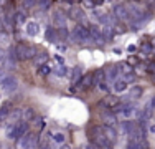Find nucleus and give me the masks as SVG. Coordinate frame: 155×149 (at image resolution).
<instances>
[{
    "label": "nucleus",
    "instance_id": "obj_1",
    "mask_svg": "<svg viewBox=\"0 0 155 149\" xmlns=\"http://www.w3.org/2000/svg\"><path fill=\"white\" fill-rule=\"evenodd\" d=\"M28 129H30L28 121L20 119V121H17V123H12V126H8V128H7V137H8V139H15L17 141L20 136L27 134Z\"/></svg>",
    "mask_w": 155,
    "mask_h": 149
},
{
    "label": "nucleus",
    "instance_id": "obj_2",
    "mask_svg": "<svg viewBox=\"0 0 155 149\" xmlns=\"http://www.w3.org/2000/svg\"><path fill=\"white\" fill-rule=\"evenodd\" d=\"M15 57L17 60H31L36 57V48L28 43H18L15 47Z\"/></svg>",
    "mask_w": 155,
    "mask_h": 149
},
{
    "label": "nucleus",
    "instance_id": "obj_3",
    "mask_svg": "<svg viewBox=\"0 0 155 149\" xmlns=\"http://www.w3.org/2000/svg\"><path fill=\"white\" fill-rule=\"evenodd\" d=\"M71 40L76 43H87V42H93L89 35V30L83 25H76L71 32Z\"/></svg>",
    "mask_w": 155,
    "mask_h": 149
},
{
    "label": "nucleus",
    "instance_id": "obj_4",
    "mask_svg": "<svg viewBox=\"0 0 155 149\" xmlns=\"http://www.w3.org/2000/svg\"><path fill=\"white\" fill-rule=\"evenodd\" d=\"M112 13H114V17H116L117 20H120V22H129L132 18L129 9L124 7V5H120V3H117V5L112 7Z\"/></svg>",
    "mask_w": 155,
    "mask_h": 149
},
{
    "label": "nucleus",
    "instance_id": "obj_5",
    "mask_svg": "<svg viewBox=\"0 0 155 149\" xmlns=\"http://www.w3.org/2000/svg\"><path fill=\"white\" fill-rule=\"evenodd\" d=\"M127 149H149L145 137H129Z\"/></svg>",
    "mask_w": 155,
    "mask_h": 149
},
{
    "label": "nucleus",
    "instance_id": "obj_6",
    "mask_svg": "<svg viewBox=\"0 0 155 149\" xmlns=\"http://www.w3.org/2000/svg\"><path fill=\"white\" fill-rule=\"evenodd\" d=\"M101 121L104 123V126H110V128H114V126L117 124V116H116V113H112V111L104 109L101 113Z\"/></svg>",
    "mask_w": 155,
    "mask_h": 149
},
{
    "label": "nucleus",
    "instance_id": "obj_7",
    "mask_svg": "<svg viewBox=\"0 0 155 149\" xmlns=\"http://www.w3.org/2000/svg\"><path fill=\"white\" fill-rule=\"evenodd\" d=\"M0 86L5 89L7 93H13L18 86V81H17V78H13V76H5L0 81Z\"/></svg>",
    "mask_w": 155,
    "mask_h": 149
},
{
    "label": "nucleus",
    "instance_id": "obj_8",
    "mask_svg": "<svg viewBox=\"0 0 155 149\" xmlns=\"http://www.w3.org/2000/svg\"><path fill=\"white\" fill-rule=\"evenodd\" d=\"M78 89H89V88H93L94 85H93V73H86V74H83V76L78 80Z\"/></svg>",
    "mask_w": 155,
    "mask_h": 149
},
{
    "label": "nucleus",
    "instance_id": "obj_9",
    "mask_svg": "<svg viewBox=\"0 0 155 149\" xmlns=\"http://www.w3.org/2000/svg\"><path fill=\"white\" fill-rule=\"evenodd\" d=\"M66 23H68V18H66V15L61 12V10H58V12H54V17H53V25L56 28H66Z\"/></svg>",
    "mask_w": 155,
    "mask_h": 149
},
{
    "label": "nucleus",
    "instance_id": "obj_10",
    "mask_svg": "<svg viewBox=\"0 0 155 149\" xmlns=\"http://www.w3.org/2000/svg\"><path fill=\"white\" fill-rule=\"evenodd\" d=\"M122 101H120L119 98H117V96H107V98H104L102 99L101 103L99 104H102V106H104V109H109V111H112L114 108L117 106V104H120Z\"/></svg>",
    "mask_w": 155,
    "mask_h": 149
},
{
    "label": "nucleus",
    "instance_id": "obj_11",
    "mask_svg": "<svg viewBox=\"0 0 155 149\" xmlns=\"http://www.w3.org/2000/svg\"><path fill=\"white\" fill-rule=\"evenodd\" d=\"M89 35H91V40H94V42L97 43H102L104 42V36H102V30L97 27V25H91L89 28Z\"/></svg>",
    "mask_w": 155,
    "mask_h": 149
},
{
    "label": "nucleus",
    "instance_id": "obj_12",
    "mask_svg": "<svg viewBox=\"0 0 155 149\" xmlns=\"http://www.w3.org/2000/svg\"><path fill=\"white\" fill-rule=\"evenodd\" d=\"M104 136H106V139L112 144L117 141V133H116V129L110 128V126H104Z\"/></svg>",
    "mask_w": 155,
    "mask_h": 149
},
{
    "label": "nucleus",
    "instance_id": "obj_13",
    "mask_svg": "<svg viewBox=\"0 0 155 149\" xmlns=\"http://www.w3.org/2000/svg\"><path fill=\"white\" fill-rule=\"evenodd\" d=\"M102 81H106V70L104 68L96 70L93 73V85H99V83H102Z\"/></svg>",
    "mask_w": 155,
    "mask_h": 149
},
{
    "label": "nucleus",
    "instance_id": "obj_14",
    "mask_svg": "<svg viewBox=\"0 0 155 149\" xmlns=\"http://www.w3.org/2000/svg\"><path fill=\"white\" fill-rule=\"evenodd\" d=\"M69 15H71V18H73V20H76V22L84 20V12H83V9H79V7H73L71 12H69Z\"/></svg>",
    "mask_w": 155,
    "mask_h": 149
},
{
    "label": "nucleus",
    "instance_id": "obj_15",
    "mask_svg": "<svg viewBox=\"0 0 155 149\" xmlns=\"http://www.w3.org/2000/svg\"><path fill=\"white\" fill-rule=\"evenodd\" d=\"M127 81L125 80H122V78H120V80H116L112 83V86H114V91L116 93H122V91H125V89H127Z\"/></svg>",
    "mask_w": 155,
    "mask_h": 149
},
{
    "label": "nucleus",
    "instance_id": "obj_16",
    "mask_svg": "<svg viewBox=\"0 0 155 149\" xmlns=\"http://www.w3.org/2000/svg\"><path fill=\"white\" fill-rule=\"evenodd\" d=\"M28 139H30V131H28L27 134H23V136H20V137L17 139V149H27Z\"/></svg>",
    "mask_w": 155,
    "mask_h": 149
},
{
    "label": "nucleus",
    "instance_id": "obj_17",
    "mask_svg": "<svg viewBox=\"0 0 155 149\" xmlns=\"http://www.w3.org/2000/svg\"><path fill=\"white\" fill-rule=\"evenodd\" d=\"M119 74H120L119 73V68H117V66H112V68H109L107 71H106V78L114 83V81L117 80V76H119Z\"/></svg>",
    "mask_w": 155,
    "mask_h": 149
},
{
    "label": "nucleus",
    "instance_id": "obj_18",
    "mask_svg": "<svg viewBox=\"0 0 155 149\" xmlns=\"http://www.w3.org/2000/svg\"><path fill=\"white\" fill-rule=\"evenodd\" d=\"M10 109H12V103H10V101L3 103L2 106H0V119H3V118L8 116V114H10Z\"/></svg>",
    "mask_w": 155,
    "mask_h": 149
},
{
    "label": "nucleus",
    "instance_id": "obj_19",
    "mask_svg": "<svg viewBox=\"0 0 155 149\" xmlns=\"http://www.w3.org/2000/svg\"><path fill=\"white\" fill-rule=\"evenodd\" d=\"M152 114H153V108L150 106V103H149V104H147V106L142 109V114H140V116H142L143 121H149V119L152 118Z\"/></svg>",
    "mask_w": 155,
    "mask_h": 149
},
{
    "label": "nucleus",
    "instance_id": "obj_20",
    "mask_svg": "<svg viewBox=\"0 0 155 149\" xmlns=\"http://www.w3.org/2000/svg\"><path fill=\"white\" fill-rule=\"evenodd\" d=\"M142 93H143V89L140 88V86H132L130 91H129V98L137 99V98H140V96H142Z\"/></svg>",
    "mask_w": 155,
    "mask_h": 149
},
{
    "label": "nucleus",
    "instance_id": "obj_21",
    "mask_svg": "<svg viewBox=\"0 0 155 149\" xmlns=\"http://www.w3.org/2000/svg\"><path fill=\"white\" fill-rule=\"evenodd\" d=\"M27 33L30 36H35L38 33V23L36 22H28L27 23Z\"/></svg>",
    "mask_w": 155,
    "mask_h": 149
},
{
    "label": "nucleus",
    "instance_id": "obj_22",
    "mask_svg": "<svg viewBox=\"0 0 155 149\" xmlns=\"http://www.w3.org/2000/svg\"><path fill=\"white\" fill-rule=\"evenodd\" d=\"M27 149H38V136L35 133H30V139H28Z\"/></svg>",
    "mask_w": 155,
    "mask_h": 149
},
{
    "label": "nucleus",
    "instance_id": "obj_23",
    "mask_svg": "<svg viewBox=\"0 0 155 149\" xmlns=\"http://www.w3.org/2000/svg\"><path fill=\"white\" fill-rule=\"evenodd\" d=\"M25 17H27V15H25L23 10L17 12V13H15V17H13V23H15V25H21V23L25 22Z\"/></svg>",
    "mask_w": 155,
    "mask_h": 149
},
{
    "label": "nucleus",
    "instance_id": "obj_24",
    "mask_svg": "<svg viewBox=\"0 0 155 149\" xmlns=\"http://www.w3.org/2000/svg\"><path fill=\"white\" fill-rule=\"evenodd\" d=\"M46 40L48 42H56V33H54V30L51 28V27H48V30H46Z\"/></svg>",
    "mask_w": 155,
    "mask_h": 149
},
{
    "label": "nucleus",
    "instance_id": "obj_25",
    "mask_svg": "<svg viewBox=\"0 0 155 149\" xmlns=\"http://www.w3.org/2000/svg\"><path fill=\"white\" fill-rule=\"evenodd\" d=\"M50 5H51L50 0H38V9H40V10H43V12L50 9Z\"/></svg>",
    "mask_w": 155,
    "mask_h": 149
},
{
    "label": "nucleus",
    "instance_id": "obj_26",
    "mask_svg": "<svg viewBox=\"0 0 155 149\" xmlns=\"http://www.w3.org/2000/svg\"><path fill=\"white\" fill-rule=\"evenodd\" d=\"M53 141H54V143H58V144H63V143L66 141V136H64L63 133H56V134L53 136Z\"/></svg>",
    "mask_w": 155,
    "mask_h": 149
},
{
    "label": "nucleus",
    "instance_id": "obj_27",
    "mask_svg": "<svg viewBox=\"0 0 155 149\" xmlns=\"http://www.w3.org/2000/svg\"><path fill=\"white\" fill-rule=\"evenodd\" d=\"M35 5H38V0H23V9H33Z\"/></svg>",
    "mask_w": 155,
    "mask_h": 149
},
{
    "label": "nucleus",
    "instance_id": "obj_28",
    "mask_svg": "<svg viewBox=\"0 0 155 149\" xmlns=\"http://www.w3.org/2000/svg\"><path fill=\"white\" fill-rule=\"evenodd\" d=\"M38 73L41 74V76H46V74L51 73V68L48 65H41V66H40V70H38Z\"/></svg>",
    "mask_w": 155,
    "mask_h": 149
},
{
    "label": "nucleus",
    "instance_id": "obj_29",
    "mask_svg": "<svg viewBox=\"0 0 155 149\" xmlns=\"http://www.w3.org/2000/svg\"><path fill=\"white\" fill-rule=\"evenodd\" d=\"M81 76V68H73V76H71V81L76 83V80Z\"/></svg>",
    "mask_w": 155,
    "mask_h": 149
},
{
    "label": "nucleus",
    "instance_id": "obj_30",
    "mask_svg": "<svg viewBox=\"0 0 155 149\" xmlns=\"http://www.w3.org/2000/svg\"><path fill=\"white\" fill-rule=\"evenodd\" d=\"M46 60H48V57H46L45 53H43V55H40V58L36 57V63H40V66H41V65H45V61H46Z\"/></svg>",
    "mask_w": 155,
    "mask_h": 149
},
{
    "label": "nucleus",
    "instance_id": "obj_31",
    "mask_svg": "<svg viewBox=\"0 0 155 149\" xmlns=\"http://www.w3.org/2000/svg\"><path fill=\"white\" fill-rule=\"evenodd\" d=\"M0 42H2L3 45H7V43H8V35L3 33V32H0Z\"/></svg>",
    "mask_w": 155,
    "mask_h": 149
},
{
    "label": "nucleus",
    "instance_id": "obj_32",
    "mask_svg": "<svg viewBox=\"0 0 155 149\" xmlns=\"http://www.w3.org/2000/svg\"><path fill=\"white\" fill-rule=\"evenodd\" d=\"M142 51L150 53V51H152V45H150V43H143V45H142Z\"/></svg>",
    "mask_w": 155,
    "mask_h": 149
},
{
    "label": "nucleus",
    "instance_id": "obj_33",
    "mask_svg": "<svg viewBox=\"0 0 155 149\" xmlns=\"http://www.w3.org/2000/svg\"><path fill=\"white\" fill-rule=\"evenodd\" d=\"M54 60H56V63H58L60 66H64V60H63L61 55H54Z\"/></svg>",
    "mask_w": 155,
    "mask_h": 149
},
{
    "label": "nucleus",
    "instance_id": "obj_34",
    "mask_svg": "<svg viewBox=\"0 0 155 149\" xmlns=\"http://www.w3.org/2000/svg\"><path fill=\"white\" fill-rule=\"evenodd\" d=\"M97 86H99V89H102V91H109V86H107V83H106V81H102V83H99Z\"/></svg>",
    "mask_w": 155,
    "mask_h": 149
},
{
    "label": "nucleus",
    "instance_id": "obj_35",
    "mask_svg": "<svg viewBox=\"0 0 155 149\" xmlns=\"http://www.w3.org/2000/svg\"><path fill=\"white\" fill-rule=\"evenodd\" d=\"M3 60H5V51L0 48V63H3Z\"/></svg>",
    "mask_w": 155,
    "mask_h": 149
},
{
    "label": "nucleus",
    "instance_id": "obj_36",
    "mask_svg": "<svg viewBox=\"0 0 155 149\" xmlns=\"http://www.w3.org/2000/svg\"><path fill=\"white\" fill-rule=\"evenodd\" d=\"M87 147H89V149H101L97 144H94V143H89V144H87Z\"/></svg>",
    "mask_w": 155,
    "mask_h": 149
},
{
    "label": "nucleus",
    "instance_id": "obj_37",
    "mask_svg": "<svg viewBox=\"0 0 155 149\" xmlns=\"http://www.w3.org/2000/svg\"><path fill=\"white\" fill-rule=\"evenodd\" d=\"M84 3H86V7H91V9H93V7H94L93 0H84Z\"/></svg>",
    "mask_w": 155,
    "mask_h": 149
},
{
    "label": "nucleus",
    "instance_id": "obj_38",
    "mask_svg": "<svg viewBox=\"0 0 155 149\" xmlns=\"http://www.w3.org/2000/svg\"><path fill=\"white\" fill-rule=\"evenodd\" d=\"M150 106H152L153 109H155V96H153V98H152V101H150Z\"/></svg>",
    "mask_w": 155,
    "mask_h": 149
},
{
    "label": "nucleus",
    "instance_id": "obj_39",
    "mask_svg": "<svg viewBox=\"0 0 155 149\" xmlns=\"http://www.w3.org/2000/svg\"><path fill=\"white\" fill-rule=\"evenodd\" d=\"M150 133H152V134H155V124H152V126H150Z\"/></svg>",
    "mask_w": 155,
    "mask_h": 149
},
{
    "label": "nucleus",
    "instance_id": "obj_40",
    "mask_svg": "<svg viewBox=\"0 0 155 149\" xmlns=\"http://www.w3.org/2000/svg\"><path fill=\"white\" fill-rule=\"evenodd\" d=\"M60 149H71V147H69V146H68V144H64V146H61Z\"/></svg>",
    "mask_w": 155,
    "mask_h": 149
},
{
    "label": "nucleus",
    "instance_id": "obj_41",
    "mask_svg": "<svg viewBox=\"0 0 155 149\" xmlns=\"http://www.w3.org/2000/svg\"><path fill=\"white\" fill-rule=\"evenodd\" d=\"M2 2H3V0H0V3H2Z\"/></svg>",
    "mask_w": 155,
    "mask_h": 149
},
{
    "label": "nucleus",
    "instance_id": "obj_42",
    "mask_svg": "<svg viewBox=\"0 0 155 149\" xmlns=\"http://www.w3.org/2000/svg\"><path fill=\"white\" fill-rule=\"evenodd\" d=\"M45 149H48V147H45Z\"/></svg>",
    "mask_w": 155,
    "mask_h": 149
},
{
    "label": "nucleus",
    "instance_id": "obj_43",
    "mask_svg": "<svg viewBox=\"0 0 155 149\" xmlns=\"http://www.w3.org/2000/svg\"><path fill=\"white\" fill-rule=\"evenodd\" d=\"M0 98H2V96H0Z\"/></svg>",
    "mask_w": 155,
    "mask_h": 149
}]
</instances>
